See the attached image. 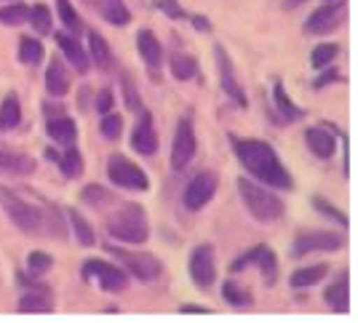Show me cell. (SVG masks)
<instances>
[{"instance_id": "45", "label": "cell", "mask_w": 358, "mask_h": 323, "mask_svg": "<svg viewBox=\"0 0 358 323\" xmlns=\"http://www.w3.org/2000/svg\"><path fill=\"white\" fill-rule=\"evenodd\" d=\"M113 104H115V96H113V91H110V88L96 91V96H94V110H96L99 115L110 113V110H113Z\"/></svg>"}, {"instance_id": "8", "label": "cell", "mask_w": 358, "mask_h": 323, "mask_svg": "<svg viewBox=\"0 0 358 323\" xmlns=\"http://www.w3.org/2000/svg\"><path fill=\"white\" fill-rule=\"evenodd\" d=\"M214 62H217V75H220V88L224 91V96L230 99V102L241 107V110H246L249 107V96H246V91L241 86L238 75H236V64H233V57L227 54V48L222 43L214 45Z\"/></svg>"}, {"instance_id": "9", "label": "cell", "mask_w": 358, "mask_h": 323, "mask_svg": "<svg viewBox=\"0 0 358 323\" xmlns=\"http://www.w3.org/2000/svg\"><path fill=\"white\" fill-rule=\"evenodd\" d=\"M195 152H198V136H195L193 117H179L177 129H174V139H171V168L174 171H185L193 163Z\"/></svg>"}, {"instance_id": "36", "label": "cell", "mask_w": 358, "mask_h": 323, "mask_svg": "<svg viewBox=\"0 0 358 323\" xmlns=\"http://www.w3.org/2000/svg\"><path fill=\"white\" fill-rule=\"evenodd\" d=\"M80 201L86 206H91V208H105L107 203L115 201V195L107 190V187H102V185H86L80 190Z\"/></svg>"}, {"instance_id": "10", "label": "cell", "mask_w": 358, "mask_h": 323, "mask_svg": "<svg viewBox=\"0 0 358 323\" xmlns=\"http://www.w3.org/2000/svg\"><path fill=\"white\" fill-rule=\"evenodd\" d=\"M83 278L86 280H96L99 283V289L102 292H123L126 286H129V275H126V270L120 267V264H113L107 262V259H96V257H91L83 262Z\"/></svg>"}, {"instance_id": "38", "label": "cell", "mask_w": 358, "mask_h": 323, "mask_svg": "<svg viewBox=\"0 0 358 323\" xmlns=\"http://www.w3.org/2000/svg\"><path fill=\"white\" fill-rule=\"evenodd\" d=\"M340 54V45L337 43H318L310 51V67L313 70H324V67H331V62Z\"/></svg>"}, {"instance_id": "21", "label": "cell", "mask_w": 358, "mask_h": 323, "mask_svg": "<svg viewBox=\"0 0 358 323\" xmlns=\"http://www.w3.org/2000/svg\"><path fill=\"white\" fill-rule=\"evenodd\" d=\"M45 134H48L51 142H57L62 147H70L78 142V123L70 115L59 113V115L45 117Z\"/></svg>"}, {"instance_id": "49", "label": "cell", "mask_w": 358, "mask_h": 323, "mask_svg": "<svg viewBox=\"0 0 358 323\" xmlns=\"http://www.w3.org/2000/svg\"><path fill=\"white\" fill-rule=\"evenodd\" d=\"M43 113H45V117H51V115H59V113H64L59 104L57 107H51V102H43Z\"/></svg>"}, {"instance_id": "3", "label": "cell", "mask_w": 358, "mask_h": 323, "mask_svg": "<svg viewBox=\"0 0 358 323\" xmlns=\"http://www.w3.org/2000/svg\"><path fill=\"white\" fill-rule=\"evenodd\" d=\"M238 195H241V203L246 206V211L252 214L257 222L262 224H273L284 217L286 206L284 201L273 192V187L257 182V179H246V176H238Z\"/></svg>"}, {"instance_id": "4", "label": "cell", "mask_w": 358, "mask_h": 323, "mask_svg": "<svg viewBox=\"0 0 358 323\" xmlns=\"http://www.w3.org/2000/svg\"><path fill=\"white\" fill-rule=\"evenodd\" d=\"M105 227L113 241L129 243V246H142L150 241L148 211L139 203H123L115 214L107 217Z\"/></svg>"}, {"instance_id": "26", "label": "cell", "mask_w": 358, "mask_h": 323, "mask_svg": "<svg viewBox=\"0 0 358 323\" xmlns=\"http://www.w3.org/2000/svg\"><path fill=\"white\" fill-rule=\"evenodd\" d=\"M329 275L327 264H308V267H297L289 275V286L292 289H313L315 283H324V278Z\"/></svg>"}, {"instance_id": "48", "label": "cell", "mask_w": 358, "mask_h": 323, "mask_svg": "<svg viewBox=\"0 0 358 323\" xmlns=\"http://www.w3.org/2000/svg\"><path fill=\"white\" fill-rule=\"evenodd\" d=\"M179 313H195V315H206L209 310L201 308V305H193V302H190V305H179Z\"/></svg>"}, {"instance_id": "7", "label": "cell", "mask_w": 358, "mask_h": 323, "mask_svg": "<svg viewBox=\"0 0 358 323\" xmlns=\"http://www.w3.org/2000/svg\"><path fill=\"white\" fill-rule=\"evenodd\" d=\"M345 246V235L343 233H331V230H299L292 241V249L289 254L294 259H302L308 254H315V251H340Z\"/></svg>"}, {"instance_id": "47", "label": "cell", "mask_w": 358, "mask_h": 323, "mask_svg": "<svg viewBox=\"0 0 358 323\" xmlns=\"http://www.w3.org/2000/svg\"><path fill=\"white\" fill-rule=\"evenodd\" d=\"M190 19V24H193L198 32H211V22L206 19V16H201V14H193V16H187Z\"/></svg>"}, {"instance_id": "39", "label": "cell", "mask_w": 358, "mask_h": 323, "mask_svg": "<svg viewBox=\"0 0 358 323\" xmlns=\"http://www.w3.org/2000/svg\"><path fill=\"white\" fill-rule=\"evenodd\" d=\"M27 273L30 275H35V278H41V275H45L51 267H54V257L48 254V251H41V249H35L27 254Z\"/></svg>"}, {"instance_id": "32", "label": "cell", "mask_w": 358, "mask_h": 323, "mask_svg": "<svg viewBox=\"0 0 358 323\" xmlns=\"http://www.w3.org/2000/svg\"><path fill=\"white\" fill-rule=\"evenodd\" d=\"M19 313H51L54 302H51V292H24L19 296Z\"/></svg>"}, {"instance_id": "6", "label": "cell", "mask_w": 358, "mask_h": 323, "mask_svg": "<svg viewBox=\"0 0 358 323\" xmlns=\"http://www.w3.org/2000/svg\"><path fill=\"white\" fill-rule=\"evenodd\" d=\"M107 176L110 182L120 187V190H131V192H148L150 190V176L148 171L134 163L131 158L120 155V152H113L107 158Z\"/></svg>"}, {"instance_id": "50", "label": "cell", "mask_w": 358, "mask_h": 323, "mask_svg": "<svg viewBox=\"0 0 358 323\" xmlns=\"http://www.w3.org/2000/svg\"><path fill=\"white\" fill-rule=\"evenodd\" d=\"M308 0H284V8L289 11V8H299V6H305Z\"/></svg>"}, {"instance_id": "43", "label": "cell", "mask_w": 358, "mask_h": 323, "mask_svg": "<svg viewBox=\"0 0 358 323\" xmlns=\"http://www.w3.org/2000/svg\"><path fill=\"white\" fill-rule=\"evenodd\" d=\"M155 8L161 11V14H166L169 19H174V22H182V19H187V11L182 8V3L179 0H155Z\"/></svg>"}, {"instance_id": "30", "label": "cell", "mask_w": 358, "mask_h": 323, "mask_svg": "<svg viewBox=\"0 0 358 323\" xmlns=\"http://www.w3.org/2000/svg\"><path fill=\"white\" fill-rule=\"evenodd\" d=\"M57 166H59V171L67 176V179H78V176H83V171H86V161H83L80 150L75 145H70L64 152H59Z\"/></svg>"}, {"instance_id": "37", "label": "cell", "mask_w": 358, "mask_h": 323, "mask_svg": "<svg viewBox=\"0 0 358 323\" xmlns=\"http://www.w3.org/2000/svg\"><path fill=\"white\" fill-rule=\"evenodd\" d=\"M120 91H123V102L131 113H142L145 104H142V96H139V88H136L134 78L129 73H120Z\"/></svg>"}, {"instance_id": "23", "label": "cell", "mask_w": 358, "mask_h": 323, "mask_svg": "<svg viewBox=\"0 0 358 323\" xmlns=\"http://www.w3.org/2000/svg\"><path fill=\"white\" fill-rule=\"evenodd\" d=\"M86 41H89V48H86V51H89L91 64H94L96 70L107 73V70L113 67V48H110V43L105 41V35L96 32V29H89Z\"/></svg>"}, {"instance_id": "13", "label": "cell", "mask_w": 358, "mask_h": 323, "mask_svg": "<svg viewBox=\"0 0 358 323\" xmlns=\"http://www.w3.org/2000/svg\"><path fill=\"white\" fill-rule=\"evenodd\" d=\"M190 278L198 289H209L217 283V254H214V246L211 243H201L195 246L193 254H190Z\"/></svg>"}, {"instance_id": "11", "label": "cell", "mask_w": 358, "mask_h": 323, "mask_svg": "<svg viewBox=\"0 0 358 323\" xmlns=\"http://www.w3.org/2000/svg\"><path fill=\"white\" fill-rule=\"evenodd\" d=\"M348 19V0H324L313 14L305 19V32L308 35H329L334 29L343 27Z\"/></svg>"}, {"instance_id": "41", "label": "cell", "mask_w": 358, "mask_h": 323, "mask_svg": "<svg viewBox=\"0 0 358 323\" xmlns=\"http://www.w3.org/2000/svg\"><path fill=\"white\" fill-rule=\"evenodd\" d=\"M120 131H123V117L118 115V113H105L102 115V120H99V134L105 136L107 142H115V139H120Z\"/></svg>"}, {"instance_id": "18", "label": "cell", "mask_w": 358, "mask_h": 323, "mask_svg": "<svg viewBox=\"0 0 358 323\" xmlns=\"http://www.w3.org/2000/svg\"><path fill=\"white\" fill-rule=\"evenodd\" d=\"M324 302H327L334 313H348V308H350V275H348V270H340V273L331 278V283H327V289H324Z\"/></svg>"}, {"instance_id": "46", "label": "cell", "mask_w": 358, "mask_h": 323, "mask_svg": "<svg viewBox=\"0 0 358 323\" xmlns=\"http://www.w3.org/2000/svg\"><path fill=\"white\" fill-rule=\"evenodd\" d=\"M318 73H321V78H315V80H313L315 91H321V88H327V86H331V83H337V80H343V78H340V73H337L334 67H331V70H329V67H324V70H318Z\"/></svg>"}, {"instance_id": "16", "label": "cell", "mask_w": 358, "mask_h": 323, "mask_svg": "<svg viewBox=\"0 0 358 323\" xmlns=\"http://www.w3.org/2000/svg\"><path fill=\"white\" fill-rule=\"evenodd\" d=\"M305 145H308V150L313 152L318 161H329L337 152V136L331 134L329 123H324V126H310V129H305Z\"/></svg>"}, {"instance_id": "52", "label": "cell", "mask_w": 358, "mask_h": 323, "mask_svg": "<svg viewBox=\"0 0 358 323\" xmlns=\"http://www.w3.org/2000/svg\"><path fill=\"white\" fill-rule=\"evenodd\" d=\"M3 3H8V0H3Z\"/></svg>"}, {"instance_id": "28", "label": "cell", "mask_w": 358, "mask_h": 323, "mask_svg": "<svg viewBox=\"0 0 358 323\" xmlns=\"http://www.w3.org/2000/svg\"><path fill=\"white\" fill-rule=\"evenodd\" d=\"M169 70H171V75L177 78V80H193V78H198V73H201V67H198V59L190 57V54H185V51H174L171 57H169Z\"/></svg>"}, {"instance_id": "40", "label": "cell", "mask_w": 358, "mask_h": 323, "mask_svg": "<svg viewBox=\"0 0 358 323\" xmlns=\"http://www.w3.org/2000/svg\"><path fill=\"white\" fill-rule=\"evenodd\" d=\"M57 14H59L62 24L70 29V32H80L83 29V19H80V14L75 11L73 0H57Z\"/></svg>"}, {"instance_id": "29", "label": "cell", "mask_w": 358, "mask_h": 323, "mask_svg": "<svg viewBox=\"0 0 358 323\" xmlns=\"http://www.w3.org/2000/svg\"><path fill=\"white\" fill-rule=\"evenodd\" d=\"M254 267H259V273H262L268 286H275V280H278V257H275V251L270 249L268 243H259Z\"/></svg>"}, {"instance_id": "1", "label": "cell", "mask_w": 358, "mask_h": 323, "mask_svg": "<svg viewBox=\"0 0 358 323\" xmlns=\"http://www.w3.org/2000/svg\"><path fill=\"white\" fill-rule=\"evenodd\" d=\"M35 201L22 198V192L0 185V208L6 211V217L11 220L19 233L24 235H48L57 241H67V217L57 203H51L48 198L32 192Z\"/></svg>"}, {"instance_id": "22", "label": "cell", "mask_w": 358, "mask_h": 323, "mask_svg": "<svg viewBox=\"0 0 358 323\" xmlns=\"http://www.w3.org/2000/svg\"><path fill=\"white\" fill-rule=\"evenodd\" d=\"M270 94H273V102H275V113H278V120L281 123H294V120H299V117L305 115L302 113V107H299L292 96H289V91L284 88V83L275 78L273 80V88H270Z\"/></svg>"}, {"instance_id": "12", "label": "cell", "mask_w": 358, "mask_h": 323, "mask_svg": "<svg viewBox=\"0 0 358 323\" xmlns=\"http://www.w3.org/2000/svg\"><path fill=\"white\" fill-rule=\"evenodd\" d=\"M217 187H220V176L214 171H198L182 190V203L187 211H201L211 203V198L217 195Z\"/></svg>"}, {"instance_id": "19", "label": "cell", "mask_w": 358, "mask_h": 323, "mask_svg": "<svg viewBox=\"0 0 358 323\" xmlns=\"http://www.w3.org/2000/svg\"><path fill=\"white\" fill-rule=\"evenodd\" d=\"M70 86H73V75L67 70V64L54 57L48 62V67H45V91L54 99H62V96L70 94Z\"/></svg>"}, {"instance_id": "15", "label": "cell", "mask_w": 358, "mask_h": 323, "mask_svg": "<svg viewBox=\"0 0 358 323\" xmlns=\"http://www.w3.org/2000/svg\"><path fill=\"white\" fill-rule=\"evenodd\" d=\"M139 120H136L134 131H131V139H129V145L134 152L139 155H155V150H158V134H155V126H152V113L150 110H142V113H136Z\"/></svg>"}, {"instance_id": "27", "label": "cell", "mask_w": 358, "mask_h": 323, "mask_svg": "<svg viewBox=\"0 0 358 323\" xmlns=\"http://www.w3.org/2000/svg\"><path fill=\"white\" fill-rule=\"evenodd\" d=\"M19 123H22V99L11 91L0 102V131H14L19 129Z\"/></svg>"}, {"instance_id": "20", "label": "cell", "mask_w": 358, "mask_h": 323, "mask_svg": "<svg viewBox=\"0 0 358 323\" xmlns=\"http://www.w3.org/2000/svg\"><path fill=\"white\" fill-rule=\"evenodd\" d=\"M0 171L14 176H27L35 171V161H32L27 152L16 150V147L0 142Z\"/></svg>"}, {"instance_id": "31", "label": "cell", "mask_w": 358, "mask_h": 323, "mask_svg": "<svg viewBox=\"0 0 358 323\" xmlns=\"http://www.w3.org/2000/svg\"><path fill=\"white\" fill-rule=\"evenodd\" d=\"M45 59V45L32 38V35H22L19 38V62L27 64V67H38Z\"/></svg>"}, {"instance_id": "51", "label": "cell", "mask_w": 358, "mask_h": 323, "mask_svg": "<svg viewBox=\"0 0 358 323\" xmlns=\"http://www.w3.org/2000/svg\"><path fill=\"white\" fill-rule=\"evenodd\" d=\"M45 158H48V161H54V163H57V158H59V152H57V150H51V147H48V150H45Z\"/></svg>"}, {"instance_id": "33", "label": "cell", "mask_w": 358, "mask_h": 323, "mask_svg": "<svg viewBox=\"0 0 358 323\" xmlns=\"http://www.w3.org/2000/svg\"><path fill=\"white\" fill-rule=\"evenodd\" d=\"M27 22L38 35H51L54 32V19H51V8L45 3H35L27 11Z\"/></svg>"}, {"instance_id": "2", "label": "cell", "mask_w": 358, "mask_h": 323, "mask_svg": "<svg viewBox=\"0 0 358 323\" xmlns=\"http://www.w3.org/2000/svg\"><path fill=\"white\" fill-rule=\"evenodd\" d=\"M230 145L238 163L246 168V174H252L257 182L268 185L273 190H294L292 171L281 163L273 145L262 139H241V136H230Z\"/></svg>"}, {"instance_id": "14", "label": "cell", "mask_w": 358, "mask_h": 323, "mask_svg": "<svg viewBox=\"0 0 358 323\" xmlns=\"http://www.w3.org/2000/svg\"><path fill=\"white\" fill-rule=\"evenodd\" d=\"M136 51H139V57L145 62V67H148V73L152 80H158V73H161V64H164V45L161 41L155 38V32L152 29H139L136 32Z\"/></svg>"}, {"instance_id": "17", "label": "cell", "mask_w": 358, "mask_h": 323, "mask_svg": "<svg viewBox=\"0 0 358 323\" xmlns=\"http://www.w3.org/2000/svg\"><path fill=\"white\" fill-rule=\"evenodd\" d=\"M54 41L57 45L62 48V57L67 59V64L73 67L78 75H86L91 70V59H89V51L83 48V45L78 43V38L75 35H67V32H57L54 35Z\"/></svg>"}, {"instance_id": "24", "label": "cell", "mask_w": 358, "mask_h": 323, "mask_svg": "<svg viewBox=\"0 0 358 323\" xmlns=\"http://www.w3.org/2000/svg\"><path fill=\"white\" fill-rule=\"evenodd\" d=\"M94 8L113 27H129L131 24V11L123 0H94Z\"/></svg>"}, {"instance_id": "42", "label": "cell", "mask_w": 358, "mask_h": 323, "mask_svg": "<svg viewBox=\"0 0 358 323\" xmlns=\"http://www.w3.org/2000/svg\"><path fill=\"white\" fill-rule=\"evenodd\" d=\"M313 208L318 211V214H324V217H329L331 222H337L340 227H348V214H345L343 208H337V206H331L324 198V195H313Z\"/></svg>"}, {"instance_id": "35", "label": "cell", "mask_w": 358, "mask_h": 323, "mask_svg": "<svg viewBox=\"0 0 358 323\" xmlns=\"http://www.w3.org/2000/svg\"><path fill=\"white\" fill-rule=\"evenodd\" d=\"M27 11H30V6L24 0H8V6L0 8V22L6 27H19L27 22Z\"/></svg>"}, {"instance_id": "25", "label": "cell", "mask_w": 358, "mask_h": 323, "mask_svg": "<svg viewBox=\"0 0 358 323\" xmlns=\"http://www.w3.org/2000/svg\"><path fill=\"white\" fill-rule=\"evenodd\" d=\"M64 217H67V224H70V230H73L75 241L83 246V249H91V246H96V230L91 227V222L80 214V211H75V208H67L64 211Z\"/></svg>"}, {"instance_id": "34", "label": "cell", "mask_w": 358, "mask_h": 323, "mask_svg": "<svg viewBox=\"0 0 358 323\" xmlns=\"http://www.w3.org/2000/svg\"><path fill=\"white\" fill-rule=\"evenodd\" d=\"M222 299L227 305H233V308H249L254 302L252 292H246L243 286H241L238 280H224L222 283Z\"/></svg>"}, {"instance_id": "44", "label": "cell", "mask_w": 358, "mask_h": 323, "mask_svg": "<svg viewBox=\"0 0 358 323\" xmlns=\"http://www.w3.org/2000/svg\"><path fill=\"white\" fill-rule=\"evenodd\" d=\"M257 251H259V243L246 249L243 254H238L233 262H230V273H243L246 267H254V259H257Z\"/></svg>"}, {"instance_id": "5", "label": "cell", "mask_w": 358, "mask_h": 323, "mask_svg": "<svg viewBox=\"0 0 358 323\" xmlns=\"http://www.w3.org/2000/svg\"><path fill=\"white\" fill-rule=\"evenodd\" d=\"M105 251L110 257H115V262L126 270L129 278H136L142 280V283H152L155 278H161V273H164L161 259L148 254V251H131L123 249V246H115V243H105Z\"/></svg>"}]
</instances>
